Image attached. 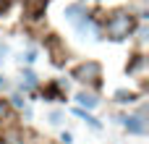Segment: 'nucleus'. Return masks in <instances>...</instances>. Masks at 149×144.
I'll return each instance as SVG.
<instances>
[{
  "instance_id": "9b49d317",
  "label": "nucleus",
  "mask_w": 149,
  "mask_h": 144,
  "mask_svg": "<svg viewBox=\"0 0 149 144\" xmlns=\"http://www.w3.org/2000/svg\"><path fill=\"white\" fill-rule=\"evenodd\" d=\"M24 79H26V87H34V73H26Z\"/></svg>"
},
{
  "instance_id": "9d476101",
  "label": "nucleus",
  "mask_w": 149,
  "mask_h": 144,
  "mask_svg": "<svg viewBox=\"0 0 149 144\" xmlns=\"http://www.w3.org/2000/svg\"><path fill=\"white\" fill-rule=\"evenodd\" d=\"M5 115H8V105H5V102H3V100H0V121H3V118H5Z\"/></svg>"
},
{
  "instance_id": "ddd939ff",
  "label": "nucleus",
  "mask_w": 149,
  "mask_h": 144,
  "mask_svg": "<svg viewBox=\"0 0 149 144\" xmlns=\"http://www.w3.org/2000/svg\"><path fill=\"white\" fill-rule=\"evenodd\" d=\"M0 84H3V76H0Z\"/></svg>"
},
{
  "instance_id": "423d86ee",
  "label": "nucleus",
  "mask_w": 149,
  "mask_h": 144,
  "mask_svg": "<svg viewBox=\"0 0 149 144\" xmlns=\"http://www.w3.org/2000/svg\"><path fill=\"white\" fill-rule=\"evenodd\" d=\"M0 144H24V142L18 139V134H8V136L0 139Z\"/></svg>"
},
{
  "instance_id": "f257e3e1",
  "label": "nucleus",
  "mask_w": 149,
  "mask_h": 144,
  "mask_svg": "<svg viewBox=\"0 0 149 144\" xmlns=\"http://www.w3.org/2000/svg\"><path fill=\"white\" fill-rule=\"evenodd\" d=\"M134 26H136L134 16L120 10V13H113V16L107 18V24H105V34H107L110 39H126V37L134 31Z\"/></svg>"
},
{
  "instance_id": "6e6552de",
  "label": "nucleus",
  "mask_w": 149,
  "mask_h": 144,
  "mask_svg": "<svg viewBox=\"0 0 149 144\" xmlns=\"http://www.w3.org/2000/svg\"><path fill=\"white\" fill-rule=\"evenodd\" d=\"M115 97H118V102H134V94L131 92H118Z\"/></svg>"
},
{
  "instance_id": "1a4fd4ad",
  "label": "nucleus",
  "mask_w": 149,
  "mask_h": 144,
  "mask_svg": "<svg viewBox=\"0 0 149 144\" xmlns=\"http://www.w3.org/2000/svg\"><path fill=\"white\" fill-rule=\"evenodd\" d=\"M65 13H68V18H76V16L81 13V8H79V5H71V8L65 10Z\"/></svg>"
},
{
  "instance_id": "f03ea898",
  "label": "nucleus",
  "mask_w": 149,
  "mask_h": 144,
  "mask_svg": "<svg viewBox=\"0 0 149 144\" xmlns=\"http://www.w3.org/2000/svg\"><path fill=\"white\" fill-rule=\"evenodd\" d=\"M73 79H79V81H89V84H97V79H100V63H94V60H89V63H81L76 71H73Z\"/></svg>"
},
{
  "instance_id": "20e7f679",
  "label": "nucleus",
  "mask_w": 149,
  "mask_h": 144,
  "mask_svg": "<svg viewBox=\"0 0 149 144\" xmlns=\"http://www.w3.org/2000/svg\"><path fill=\"white\" fill-rule=\"evenodd\" d=\"M123 123H126V129H128L131 134H144V131H147V126H144L141 115H126V118H123Z\"/></svg>"
},
{
  "instance_id": "39448f33",
  "label": "nucleus",
  "mask_w": 149,
  "mask_h": 144,
  "mask_svg": "<svg viewBox=\"0 0 149 144\" xmlns=\"http://www.w3.org/2000/svg\"><path fill=\"white\" fill-rule=\"evenodd\" d=\"M76 100H79V105H84V108H97V102H100L94 94H86V92L76 94Z\"/></svg>"
},
{
  "instance_id": "7ed1b4c3",
  "label": "nucleus",
  "mask_w": 149,
  "mask_h": 144,
  "mask_svg": "<svg viewBox=\"0 0 149 144\" xmlns=\"http://www.w3.org/2000/svg\"><path fill=\"white\" fill-rule=\"evenodd\" d=\"M45 0H24V13L29 16V18H39L42 13H45Z\"/></svg>"
},
{
  "instance_id": "0eeeda50",
  "label": "nucleus",
  "mask_w": 149,
  "mask_h": 144,
  "mask_svg": "<svg viewBox=\"0 0 149 144\" xmlns=\"http://www.w3.org/2000/svg\"><path fill=\"white\" fill-rule=\"evenodd\" d=\"M76 113H79V115H81V118H86V123H89V126H92V129H100V123H97V121H94V118H92V115H89V113H84V110H76Z\"/></svg>"
},
{
  "instance_id": "f8f14e48",
  "label": "nucleus",
  "mask_w": 149,
  "mask_h": 144,
  "mask_svg": "<svg viewBox=\"0 0 149 144\" xmlns=\"http://www.w3.org/2000/svg\"><path fill=\"white\" fill-rule=\"evenodd\" d=\"M8 5H10V0H0V16H3V10H5Z\"/></svg>"
}]
</instances>
